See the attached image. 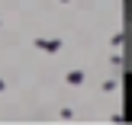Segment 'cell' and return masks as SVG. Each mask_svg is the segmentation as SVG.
<instances>
[{"instance_id":"cell-1","label":"cell","mask_w":132,"mask_h":125,"mask_svg":"<svg viewBox=\"0 0 132 125\" xmlns=\"http://www.w3.org/2000/svg\"><path fill=\"white\" fill-rule=\"evenodd\" d=\"M122 58H126V68L132 71V23L126 26V42H122Z\"/></svg>"}]
</instances>
